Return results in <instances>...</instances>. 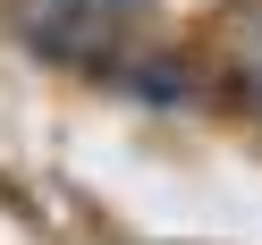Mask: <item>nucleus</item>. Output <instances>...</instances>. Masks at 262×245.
<instances>
[{
    "instance_id": "f257e3e1",
    "label": "nucleus",
    "mask_w": 262,
    "mask_h": 245,
    "mask_svg": "<svg viewBox=\"0 0 262 245\" xmlns=\"http://www.w3.org/2000/svg\"><path fill=\"white\" fill-rule=\"evenodd\" d=\"M119 85L136 93V102H152V110H194V102H203V68H194V59H178V51L119 59Z\"/></svg>"
},
{
    "instance_id": "f03ea898",
    "label": "nucleus",
    "mask_w": 262,
    "mask_h": 245,
    "mask_svg": "<svg viewBox=\"0 0 262 245\" xmlns=\"http://www.w3.org/2000/svg\"><path fill=\"white\" fill-rule=\"evenodd\" d=\"M228 42H237L228 85H237V102L262 119V0H237V9H228Z\"/></svg>"
}]
</instances>
